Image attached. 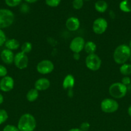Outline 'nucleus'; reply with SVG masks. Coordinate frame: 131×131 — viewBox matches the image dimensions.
Listing matches in <instances>:
<instances>
[{"label":"nucleus","mask_w":131,"mask_h":131,"mask_svg":"<svg viewBox=\"0 0 131 131\" xmlns=\"http://www.w3.org/2000/svg\"><path fill=\"white\" fill-rule=\"evenodd\" d=\"M108 26L107 21L104 18H98L92 24V30L96 34L101 35L106 31Z\"/></svg>","instance_id":"obj_8"},{"label":"nucleus","mask_w":131,"mask_h":131,"mask_svg":"<svg viewBox=\"0 0 131 131\" xmlns=\"http://www.w3.org/2000/svg\"><path fill=\"white\" fill-rule=\"evenodd\" d=\"M131 50L129 46L126 44H121L115 49L113 53V58L117 64L123 65L129 60Z\"/></svg>","instance_id":"obj_1"},{"label":"nucleus","mask_w":131,"mask_h":131,"mask_svg":"<svg viewBox=\"0 0 131 131\" xmlns=\"http://www.w3.org/2000/svg\"><path fill=\"white\" fill-rule=\"evenodd\" d=\"M24 1L27 3H35L38 0H24Z\"/></svg>","instance_id":"obj_34"},{"label":"nucleus","mask_w":131,"mask_h":131,"mask_svg":"<svg viewBox=\"0 0 131 131\" xmlns=\"http://www.w3.org/2000/svg\"><path fill=\"white\" fill-rule=\"evenodd\" d=\"M54 69V65L50 60H44L40 61L37 65V70L41 74H48L51 73Z\"/></svg>","instance_id":"obj_7"},{"label":"nucleus","mask_w":131,"mask_h":131,"mask_svg":"<svg viewBox=\"0 0 131 131\" xmlns=\"http://www.w3.org/2000/svg\"><path fill=\"white\" fill-rule=\"evenodd\" d=\"M6 41V35H5V33L2 29H0V47L2 46L3 45L5 44V42Z\"/></svg>","instance_id":"obj_27"},{"label":"nucleus","mask_w":131,"mask_h":131,"mask_svg":"<svg viewBox=\"0 0 131 131\" xmlns=\"http://www.w3.org/2000/svg\"><path fill=\"white\" fill-rule=\"evenodd\" d=\"M61 0H45L46 5L50 7H56L59 6Z\"/></svg>","instance_id":"obj_26"},{"label":"nucleus","mask_w":131,"mask_h":131,"mask_svg":"<svg viewBox=\"0 0 131 131\" xmlns=\"http://www.w3.org/2000/svg\"><path fill=\"white\" fill-rule=\"evenodd\" d=\"M129 60H130V62H131V54H130V58H129Z\"/></svg>","instance_id":"obj_38"},{"label":"nucleus","mask_w":131,"mask_h":131,"mask_svg":"<svg viewBox=\"0 0 131 131\" xmlns=\"http://www.w3.org/2000/svg\"><path fill=\"white\" fill-rule=\"evenodd\" d=\"M6 5L10 7H15L21 3L22 0H5Z\"/></svg>","instance_id":"obj_25"},{"label":"nucleus","mask_w":131,"mask_h":131,"mask_svg":"<svg viewBox=\"0 0 131 131\" xmlns=\"http://www.w3.org/2000/svg\"><path fill=\"white\" fill-rule=\"evenodd\" d=\"M101 110L106 113H113L119 108V104L113 99H105L101 102Z\"/></svg>","instance_id":"obj_6"},{"label":"nucleus","mask_w":131,"mask_h":131,"mask_svg":"<svg viewBox=\"0 0 131 131\" xmlns=\"http://www.w3.org/2000/svg\"><path fill=\"white\" fill-rule=\"evenodd\" d=\"M17 128L19 131H33L36 128L35 118L31 114H24L18 121Z\"/></svg>","instance_id":"obj_2"},{"label":"nucleus","mask_w":131,"mask_h":131,"mask_svg":"<svg viewBox=\"0 0 131 131\" xmlns=\"http://www.w3.org/2000/svg\"><path fill=\"white\" fill-rule=\"evenodd\" d=\"M73 7L75 10H80L82 8L83 5V0H73Z\"/></svg>","instance_id":"obj_24"},{"label":"nucleus","mask_w":131,"mask_h":131,"mask_svg":"<svg viewBox=\"0 0 131 131\" xmlns=\"http://www.w3.org/2000/svg\"><path fill=\"white\" fill-rule=\"evenodd\" d=\"M7 69L3 65H0V78H4L7 75Z\"/></svg>","instance_id":"obj_29"},{"label":"nucleus","mask_w":131,"mask_h":131,"mask_svg":"<svg viewBox=\"0 0 131 131\" xmlns=\"http://www.w3.org/2000/svg\"><path fill=\"white\" fill-rule=\"evenodd\" d=\"M121 83L123 84H124V85L127 86L128 85V84H130L131 79L128 76H124L123 78H122L121 82Z\"/></svg>","instance_id":"obj_30"},{"label":"nucleus","mask_w":131,"mask_h":131,"mask_svg":"<svg viewBox=\"0 0 131 131\" xmlns=\"http://www.w3.org/2000/svg\"><path fill=\"white\" fill-rule=\"evenodd\" d=\"M73 58L75 60H79L80 58V56L79 53H74L73 54Z\"/></svg>","instance_id":"obj_32"},{"label":"nucleus","mask_w":131,"mask_h":131,"mask_svg":"<svg viewBox=\"0 0 131 131\" xmlns=\"http://www.w3.org/2000/svg\"><path fill=\"white\" fill-rule=\"evenodd\" d=\"M80 20L78 18L71 17L67 19L66 22V26L70 31H75L80 27Z\"/></svg>","instance_id":"obj_13"},{"label":"nucleus","mask_w":131,"mask_h":131,"mask_svg":"<svg viewBox=\"0 0 131 131\" xmlns=\"http://www.w3.org/2000/svg\"><path fill=\"white\" fill-rule=\"evenodd\" d=\"M14 63L15 67L19 69H24L27 67L28 64V58L25 53L19 52L14 56Z\"/></svg>","instance_id":"obj_9"},{"label":"nucleus","mask_w":131,"mask_h":131,"mask_svg":"<svg viewBox=\"0 0 131 131\" xmlns=\"http://www.w3.org/2000/svg\"><path fill=\"white\" fill-rule=\"evenodd\" d=\"M127 112H128V114L130 116V117H131V105L128 107V110H127Z\"/></svg>","instance_id":"obj_36"},{"label":"nucleus","mask_w":131,"mask_h":131,"mask_svg":"<svg viewBox=\"0 0 131 131\" xmlns=\"http://www.w3.org/2000/svg\"><path fill=\"white\" fill-rule=\"evenodd\" d=\"M74 78L71 74H68L64 78L62 83V86L64 90L71 89L74 86Z\"/></svg>","instance_id":"obj_15"},{"label":"nucleus","mask_w":131,"mask_h":131,"mask_svg":"<svg viewBox=\"0 0 131 131\" xmlns=\"http://www.w3.org/2000/svg\"><path fill=\"white\" fill-rule=\"evenodd\" d=\"M68 131H82L80 129H78V128H73V129H69Z\"/></svg>","instance_id":"obj_35"},{"label":"nucleus","mask_w":131,"mask_h":131,"mask_svg":"<svg viewBox=\"0 0 131 131\" xmlns=\"http://www.w3.org/2000/svg\"><path fill=\"white\" fill-rule=\"evenodd\" d=\"M83 1H89V0H83Z\"/></svg>","instance_id":"obj_39"},{"label":"nucleus","mask_w":131,"mask_h":131,"mask_svg":"<svg viewBox=\"0 0 131 131\" xmlns=\"http://www.w3.org/2000/svg\"><path fill=\"white\" fill-rule=\"evenodd\" d=\"M14 14L8 9H0V29L10 26L14 21Z\"/></svg>","instance_id":"obj_3"},{"label":"nucleus","mask_w":131,"mask_h":131,"mask_svg":"<svg viewBox=\"0 0 131 131\" xmlns=\"http://www.w3.org/2000/svg\"><path fill=\"white\" fill-rule=\"evenodd\" d=\"M109 94L114 99H121L127 93V86L121 83H114L110 86Z\"/></svg>","instance_id":"obj_4"},{"label":"nucleus","mask_w":131,"mask_h":131,"mask_svg":"<svg viewBox=\"0 0 131 131\" xmlns=\"http://www.w3.org/2000/svg\"><path fill=\"white\" fill-rule=\"evenodd\" d=\"M14 54L12 52V51L11 50L7 49H3L1 52V59L3 61V62H4L5 63L8 64H12L14 62Z\"/></svg>","instance_id":"obj_12"},{"label":"nucleus","mask_w":131,"mask_h":131,"mask_svg":"<svg viewBox=\"0 0 131 131\" xmlns=\"http://www.w3.org/2000/svg\"><path fill=\"white\" fill-rule=\"evenodd\" d=\"M90 127V124L88 122H83L80 125V129L82 131H87Z\"/></svg>","instance_id":"obj_31"},{"label":"nucleus","mask_w":131,"mask_h":131,"mask_svg":"<svg viewBox=\"0 0 131 131\" xmlns=\"http://www.w3.org/2000/svg\"><path fill=\"white\" fill-rule=\"evenodd\" d=\"M8 118V115L6 111L5 110H0V125L5 123L7 120Z\"/></svg>","instance_id":"obj_23"},{"label":"nucleus","mask_w":131,"mask_h":131,"mask_svg":"<svg viewBox=\"0 0 131 131\" xmlns=\"http://www.w3.org/2000/svg\"><path fill=\"white\" fill-rule=\"evenodd\" d=\"M32 49V45L30 42H26L21 46V52L24 53H28Z\"/></svg>","instance_id":"obj_22"},{"label":"nucleus","mask_w":131,"mask_h":131,"mask_svg":"<svg viewBox=\"0 0 131 131\" xmlns=\"http://www.w3.org/2000/svg\"><path fill=\"white\" fill-rule=\"evenodd\" d=\"M119 72L122 75L128 76L131 74V64L124 63L119 67Z\"/></svg>","instance_id":"obj_20"},{"label":"nucleus","mask_w":131,"mask_h":131,"mask_svg":"<svg viewBox=\"0 0 131 131\" xmlns=\"http://www.w3.org/2000/svg\"><path fill=\"white\" fill-rule=\"evenodd\" d=\"M39 97V91L35 88L30 90L26 94V99L29 102H34Z\"/></svg>","instance_id":"obj_19"},{"label":"nucleus","mask_w":131,"mask_h":131,"mask_svg":"<svg viewBox=\"0 0 131 131\" xmlns=\"http://www.w3.org/2000/svg\"><path fill=\"white\" fill-rule=\"evenodd\" d=\"M108 7L107 3L104 0H98L95 4V10L100 13H104Z\"/></svg>","instance_id":"obj_17"},{"label":"nucleus","mask_w":131,"mask_h":131,"mask_svg":"<svg viewBox=\"0 0 131 131\" xmlns=\"http://www.w3.org/2000/svg\"><path fill=\"white\" fill-rule=\"evenodd\" d=\"M3 131H19L17 127L13 125H6L3 129Z\"/></svg>","instance_id":"obj_28"},{"label":"nucleus","mask_w":131,"mask_h":131,"mask_svg":"<svg viewBox=\"0 0 131 131\" xmlns=\"http://www.w3.org/2000/svg\"><path fill=\"white\" fill-rule=\"evenodd\" d=\"M3 101H4L3 96V95L1 94V93H0V105H1V104H3Z\"/></svg>","instance_id":"obj_33"},{"label":"nucleus","mask_w":131,"mask_h":131,"mask_svg":"<svg viewBox=\"0 0 131 131\" xmlns=\"http://www.w3.org/2000/svg\"><path fill=\"white\" fill-rule=\"evenodd\" d=\"M5 46L7 49L12 51V50L17 49L19 47L20 43H19V42H18V40H17L16 39L11 38V39L7 40L5 42Z\"/></svg>","instance_id":"obj_16"},{"label":"nucleus","mask_w":131,"mask_h":131,"mask_svg":"<svg viewBox=\"0 0 131 131\" xmlns=\"http://www.w3.org/2000/svg\"><path fill=\"white\" fill-rule=\"evenodd\" d=\"M34 86L38 91L46 90L50 86V81L46 78H40L36 81Z\"/></svg>","instance_id":"obj_14"},{"label":"nucleus","mask_w":131,"mask_h":131,"mask_svg":"<svg viewBox=\"0 0 131 131\" xmlns=\"http://www.w3.org/2000/svg\"><path fill=\"white\" fill-rule=\"evenodd\" d=\"M14 81L12 77L6 76L2 78L0 81V90L4 92H8L14 88Z\"/></svg>","instance_id":"obj_11"},{"label":"nucleus","mask_w":131,"mask_h":131,"mask_svg":"<svg viewBox=\"0 0 131 131\" xmlns=\"http://www.w3.org/2000/svg\"><path fill=\"white\" fill-rule=\"evenodd\" d=\"M128 46H129L130 49V50H131V39H130V42H129V45H128Z\"/></svg>","instance_id":"obj_37"},{"label":"nucleus","mask_w":131,"mask_h":131,"mask_svg":"<svg viewBox=\"0 0 131 131\" xmlns=\"http://www.w3.org/2000/svg\"><path fill=\"white\" fill-rule=\"evenodd\" d=\"M86 65L87 69L92 71L99 70L101 65V60L96 54H89L86 58Z\"/></svg>","instance_id":"obj_5"},{"label":"nucleus","mask_w":131,"mask_h":131,"mask_svg":"<svg viewBox=\"0 0 131 131\" xmlns=\"http://www.w3.org/2000/svg\"><path fill=\"white\" fill-rule=\"evenodd\" d=\"M84 39L81 37H77L73 38L69 45V48L74 53H80L84 48Z\"/></svg>","instance_id":"obj_10"},{"label":"nucleus","mask_w":131,"mask_h":131,"mask_svg":"<svg viewBox=\"0 0 131 131\" xmlns=\"http://www.w3.org/2000/svg\"><path fill=\"white\" fill-rule=\"evenodd\" d=\"M84 50L88 54H95V51H96V45L91 41H88L85 43Z\"/></svg>","instance_id":"obj_18"},{"label":"nucleus","mask_w":131,"mask_h":131,"mask_svg":"<svg viewBox=\"0 0 131 131\" xmlns=\"http://www.w3.org/2000/svg\"><path fill=\"white\" fill-rule=\"evenodd\" d=\"M119 8L123 12L128 13L131 12V4L128 0H123L119 3Z\"/></svg>","instance_id":"obj_21"}]
</instances>
